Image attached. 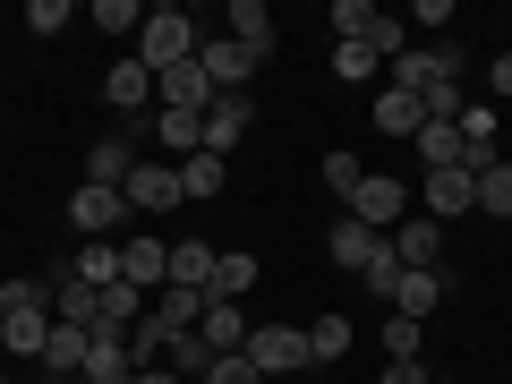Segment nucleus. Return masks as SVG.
<instances>
[{
    "label": "nucleus",
    "mask_w": 512,
    "mask_h": 384,
    "mask_svg": "<svg viewBox=\"0 0 512 384\" xmlns=\"http://www.w3.org/2000/svg\"><path fill=\"white\" fill-rule=\"evenodd\" d=\"M197 43H205V35L188 26V9H146V35L128 43V52L163 77V69H180V60H197Z\"/></svg>",
    "instance_id": "obj_1"
},
{
    "label": "nucleus",
    "mask_w": 512,
    "mask_h": 384,
    "mask_svg": "<svg viewBox=\"0 0 512 384\" xmlns=\"http://www.w3.org/2000/svg\"><path fill=\"white\" fill-rule=\"evenodd\" d=\"M436 86H461V52L453 43H410L402 60H393V94H436Z\"/></svg>",
    "instance_id": "obj_2"
},
{
    "label": "nucleus",
    "mask_w": 512,
    "mask_h": 384,
    "mask_svg": "<svg viewBox=\"0 0 512 384\" xmlns=\"http://www.w3.org/2000/svg\"><path fill=\"white\" fill-rule=\"evenodd\" d=\"M248 359H256V376H265V384L316 367V359H308V325H256V333H248Z\"/></svg>",
    "instance_id": "obj_3"
},
{
    "label": "nucleus",
    "mask_w": 512,
    "mask_h": 384,
    "mask_svg": "<svg viewBox=\"0 0 512 384\" xmlns=\"http://www.w3.org/2000/svg\"><path fill=\"white\" fill-rule=\"evenodd\" d=\"M69 231H86V239H128V197H120V188L77 180V197H69Z\"/></svg>",
    "instance_id": "obj_4"
},
{
    "label": "nucleus",
    "mask_w": 512,
    "mask_h": 384,
    "mask_svg": "<svg viewBox=\"0 0 512 384\" xmlns=\"http://www.w3.org/2000/svg\"><path fill=\"white\" fill-rule=\"evenodd\" d=\"M384 248H393L402 274H427V265H444V222L436 214H402L393 231H384Z\"/></svg>",
    "instance_id": "obj_5"
},
{
    "label": "nucleus",
    "mask_w": 512,
    "mask_h": 384,
    "mask_svg": "<svg viewBox=\"0 0 512 384\" xmlns=\"http://www.w3.org/2000/svg\"><path fill=\"white\" fill-rule=\"evenodd\" d=\"M342 214H359V222H367V231H393V222H402V214H410V188H402V180H393V171H367V180H359V197H350V205H342Z\"/></svg>",
    "instance_id": "obj_6"
},
{
    "label": "nucleus",
    "mask_w": 512,
    "mask_h": 384,
    "mask_svg": "<svg viewBox=\"0 0 512 384\" xmlns=\"http://www.w3.org/2000/svg\"><path fill=\"white\" fill-rule=\"evenodd\" d=\"M120 282H137V291H163V282H171V248H163V239H154V231H128L120 239Z\"/></svg>",
    "instance_id": "obj_7"
},
{
    "label": "nucleus",
    "mask_w": 512,
    "mask_h": 384,
    "mask_svg": "<svg viewBox=\"0 0 512 384\" xmlns=\"http://www.w3.org/2000/svg\"><path fill=\"white\" fill-rule=\"evenodd\" d=\"M427 214H436V222L478 214V171H470V163H444V171H427Z\"/></svg>",
    "instance_id": "obj_8"
},
{
    "label": "nucleus",
    "mask_w": 512,
    "mask_h": 384,
    "mask_svg": "<svg viewBox=\"0 0 512 384\" xmlns=\"http://www.w3.org/2000/svg\"><path fill=\"white\" fill-rule=\"evenodd\" d=\"M197 69H205V86H214V94H248V77H256V60L239 52L231 35H205V43H197Z\"/></svg>",
    "instance_id": "obj_9"
},
{
    "label": "nucleus",
    "mask_w": 512,
    "mask_h": 384,
    "mask_svg": "<svg viewBox=\"0 0 512 384\" xmlns=\"http://www.w3.org/2000/svg\"><path fill=\"white\" fill-rule=\"evenodd\" d=\"M120 197H128V214H171L180 205V163H137Z\"/></svg>",
    "instance_id": "obj_10"
},
{
    "label": "nucleus",
    "mask_w": 512,
    "mask_h": 384,
    "mask_svg": "<svg viewBox=\"0 0 512 384\" xmlns=\"http://www.w3.org/2000/svg\"><path fill=\"white\" fill-rule=\"evenodd\" d=\"M248 128H256V103H248V94H214V111H205V154H222V163H231Z\"/></svg>",
    "instance_id": "obj_11"
},
{
    "label": "nucleus",
    "mask_w": 512,
    "mask_h": 384,
    "mask_svg": "<svg viewBox=\"0 0 512 384\" xmlns=\"http://www.w3.org/2000/svg\"><path fill=\"white\" fill-rule=\"evenodd\" d=\"M43 342H52V291L26 299V308L0 325V350H9V359H43Z\"/></svg>",
    "instance_id": "obj_12"
},
{
    "label": "nucleus",
    "mask_w": 512,
    "mask_h": 384,
    "mask_svg": "<svg viewBox=\"0 0 512 384\" xmlns=\"http://www.w3.org/2000/svg\"><path fill=\"white\" fill-rule=\"evenodd\" d=\"M128 171H137V128L94 137V146H86V180H94V188H128Z\"/></svg>",
    "instance_id": "obj_13"
},
{
    "label": "nucleus",
    "mask_w": 512,
    "mask_h": 384,
    "mask_svg": "<svg viewBox=\"0 0 512 384\" xmlns=\"http://www.w3.org/2000/svg\"><path fill=\"white\" fill-rule=\"evenodd\" d=\"M222 35H231L248 60H265L274 52V9H265V0H231V9H222Z\"/></svg>",
    "instance_id": "obj_14"
},
{
    "label": "nucleus",
    "mask_w": 512,
    "mask_h": 384,
    "mask_svg": "<svg viewBox=\"0 0 512 384\" xmlns=\"http://www.w3.org/2000/svg\"><path fill=\"white\" fill-rule=\"evenodd\" d=\"M154 103H163V111H197V120H205V111H214V86H205L197 60H180V69L154 77Z\"/></svg>",
    "instance_id": "obj_15"
},
{
    "label": "nucleus",
    "mask_w": 512,
    "mask_h": 384,
    "mask_svg": "<svg viewBox=\"0 0 512 384\" xmlns=\"http://www.w3.org/2000/svg\"><path fill=\"white\" fill-rule=\"evenodd\" d=\"M103 103L111 111H146L154 103V69L137 52H120V60H111V77H103Z\"/></svg>",
    "instance_id": "obj_16"
},
{
    "label": "nucleus",
    "mask_w": 512,
    "mask_h": 384,
    "mask_svg": "<svg viewBox=\"0 0 512 384\" xmlns=\"http://www.w3.org/2000/svg\"><path fill=\"white\" fill-rule=\"evenodd\" d=\"M197 342L214 350V359L248 350V316H239V299H205V316H197Z\"/></svg>",
    "instance_id": "obj_17"
},
{
    "label": "nucleus",
    "mask_w": 512,
    "mask_h": 384,
    "mask_svg": "<svg viewBox=\"0 0 512 384\" xmlns=\"http://www.w3.org/2000/svg\"><path fill=\"white\" fill-rule=\"evenodd\" d=\"M384 308H393V316H410V325H427V316L444 308V265H427V274H402Z\"/></svg>",
    "instance_id": "obj_18"
},
{
    "label": "nucleus",
    "mask_w": 512,
    "mask_h": 384,
    "mask_svg": "<svg viewBox=\"0 0 512 384\" xmlns=\"http://www.w3.org/2000/svg\"><path fill=\"white\" fill-rule=\"evenodd\" d=\"M376 248H384V231H367L359 214H342V222L325 231V256L342 265V274H367V256H376Z\"/></svg>",
    "instance_id": "obj_19"
},
{
    "label": "nucleus",
    "mask_w": 512,
    "mask_h": 384,
    "mask_svg": "<svg viewBox=\"0 0 512 384\" xmlns=\"http://www.w3.org/2000/svg\"><path fill=\"white\" fill-rule=\"evenodd\" d=\"M146 308H154V299L137 291V282H111V291H103V308H94V333H120V342H128V333L146 325Z\"/></svg>",
    "instance_id": "obj_20"
},
{
    "label": "nucleus",
    "mask_w": 512,
    "mask_h": 384,
    "mask_svg": "<svg viewBox=\"0 0 512 384\" xmlns=\"http://www.w3.org/2000/svg\"><path fill=\"white\" fill-rule=\"evenodd\" d=\"M43 291H52V316H60V325H86V333H94V308H103V291H94V282H77L69 265H60Z\"/></svg>",
    "instance_id": "obj_21"
},
{
    "label": "nucleus",
    "mask_w": 512,
    "mask_h": 384,
    "mask_svg": "<svg viewBox=\"0 0 512 384\" xmlns=\"http://www.w3.org/2000/svg\"><path fill=\"white\" fill-rule=\"evenodd\" d=\"M86 350H94V333H86V325H60V316H52V342H43V367H52L60 384H69V376H86Z\"/></svg>",
    "instance_id": "obj_22"
},
{
    "label": "nucleus",
    "mask_w": 512,
    "mask_h": 384,
    "mask_svg": "<svg viewBox=\"0 0 512 384\" xmlns=\"http://www.w3.org/2000/svg\"><path fill=\"white\" fill-rule=\"evenodd\" d=\"M367 120H376L384 137H419V128H427V103H419V94H393V86H384L376 103H367Z\"/></svg>",
    "instance_id": "obj_23"
},
{
    "label": "nucleus",
    "mask_w": 512,
    "mask_h": 384,
    "mask_svg": "<svg viewBox=\"0 0 512 384\" xmlns=\"http://www.w3.org/2000/svg\"><path fill=\"white\" fill-rule=\"evenodd\" d=\"M222 188H231V163H222V154H188L180 163V197L188 205H214Z\"/></svg>",
    "instance_id": "obj_24"
},
{
    "label": "nucleus",
    "mask_w": 512,
    "mask_h": 384,
    "mask_svg": "<svg viewBox=\"0 0 512 384\" xmlns=\"http://www.w3.org/2000/svg\"><path fill=\"white\" fill-rule=\"evenodd\" d=\"M410 146H419V163L427 171H444V163H470V154H461V120H427L419 137H410ZM478 171V163H470Z\"/></svg>",
    "instance_id": "obj_25"
},
{
    "label": "nucleus",
    "mask_w": 512,
    "mask_h": 384,
    "mask_svg": "<svg viewBox=\"0 0 512 384\" xmlns=\"http://www.w3.org/2000/svg\"><path fill=\"white\" fill-rule=\"evenodd\" d=\"M214 282V248L205 239H171V291H205Z\"/></svg>",
    "instance_id": "obj_26"
},
{
    "label": "nucleus",
    "mask_w": 512,
    "mask_h": 384,
    "mask_svg": "<svg viewBox=\"0 0 512 384\" xmlns=\"http://www.w3.org/2000/svg\"><path fill=\"white\" fill-rule=\"evenodd\" d=\"M69 274L94 282V291H111V282H120V239H86V248L69 256Z\"/></svg>",
    "instance_id": "obj_27"
},
{
    "label": "nucleus",
    "mask_w": 512,
    "mask_h": 384,
    "mask_svg": "<svg viewBox=\"0 0 512 384\" xmlns=\"http://www.w3.org/2000/svg\"><path fill=\"white\" fill-rule=\"evenodd\" d=\"M86 26H103L111 43H137V35H146V9H137V0H94Z\"/></svg>",
    "instance_id": "obj_28"
},
{
    "label": "nucleus",
    "mask_w": 512,
    "mask_h": 384,
    "mask_svg": "<svg viewBox=\"0 0 512 384\" xmlns=\"http://www.w3.org/2000/svg\"><path fill=\"white\" fill-rule=\"evenodd\" d=\"M154 137H163L180 163H188V154H205V120H197V111H154Z\"/></svg>",
    "instance_id": "obj_29"
},
{
    "label": "nucleus",
    "mask_w": 512,
    "mask_h": 384,
    "mask_svg": "<svg viewBox=\"0 0 512 384\" xmlns=\"http://www.w3.org/2000/svg\"><path fill=\"white\" fill-rule=\"evenodd\" d=\"M350 342H359V325H350V316H316V325H308V359H316V367H333Z\"/></svg>",
    "instance_id": "obj_30"
},
{
    "label": "nucleus",
    "mask_w": 512,
    "mask_h": 384,
    "mask_svg": "<svg viewBox=\"0 0 512 384\" xmlns=\"http://www.w3.org/2000/svg\"><path fill=\"white\" fill-rule=\"evenodd\" d=\"M86 376H94V384H128V376H137V367H128V342H120V333H94Z\"/></svg>",
    "instance_id": "obj_31"
},
{
    "label": "nucleus",
    "mask_w": 512,
    "mask_h": 384,
    "mask_svg": "<svg viewBox=\"0 0 512 384\" xmlns=\"http://www.w3.org/2000/svg\"><path fill=\"white\" fill-rule=\"evenodd\" d=\"M376 18H384L376 0H333V9H325V26H333V43H367V26H376Z\"/></svg>",
    "instance_id": "obj_32"
},
{
    "label": "nucleus",
    "mask_w": 512,
    "mask_h": 384,
    "mask_svg": "<svg viewBox=\"0 0 512 384\" xmlns=\"http://www.w3.org/2000/svg\"><path fill=\"white\" fill-rule=\"evenodd\" d=\"M256 291V256H214V282H205V299H239Z\"/></svg>",
    "instance_id": "obj_33"
},
{
    "label": "nucleus",
    "mask_w": 512,
    "mask_h": 384,
    "mask_svg": "<svg viewBox=\"0 0 512 384\" xmlns=\"http://www.w3.org/2000/svg\"><path fill=\"white\" fill-rule=\"evenodd\" d=\"M384 359H427V325H410V316L384 308Z\"/></svg>",
    "instance_id": "obj_34"
},
{
    "label": "nucleus",
    "mask_w": 512,
    "mask_h": 384,
    "mask_svg": "<svg viewBox=\"0 0 512 384\" xmlns=\"http://www.w3.org/2000/svg\"><path fill=\"white\" fill-rule=\"evenodd\" d=\"M478 214H512V163H478Z\"/></svg>",
    "instance_id": "obj_35"
},
{
    "label": "nucleus",
    "mask_w": 512,
    "mask_h": 384,
    "mask_svg": "<svg viewBox=\"0 0 512 384\" xmlns=\"http://www.w3.org/2000/svg\"><path fill=\"white\" fill-rule=\"evenodd\" d=\"M384 60H376V43H333V77H350V86H367Z\"/></svg>",
    "instance_id": "obj_36"
},
{
    "label": "nucleus",
    "mask_w": 512,
    "mask_h": 384,
    "mask_svg": "<svg viewBox=\"0 0 512 384\" xmlns=\"http://www.w3.org/2000/svg\"><path fill=\"white\" fill-rule=\"evenodd\" d=\"M359 180H367V163H359V154H342V146H333V154H325V188H333V197L350 205V197H359Z\"/></svg>",
    "instance_id": "obj_37"
},
{
    "label": "nucleus",
    "mask_w": 512,
    "mask_h": 384,
    "mask_svg": "<svg viewBox=\"0 0 512 384\" xmlns=\"http://www.w3.org/2000/svg\"><path fill=\"white\" fill-rule=\"evenodd\" d=\"M367 43H376V60H402V52H410V18H393V9H384V18L367 26Z\"/></svg>",
    "instance_id": "obj_38"
},
{
    "label": "nucleus",
    "mask_w": 512,
    "mask_h": 384,
    "mask_svg": "<svg viewBox=\"0 0 512 384\" xmlns=\"http://www.w3.org/2000/svg\"><path fill=\"white\" fill-rule=\"evenodd\" d=\"M26 26H35V35H69L77 9H69V0H26Z\"/></svg>",
    "instance_id": "obj_39"
},
{
    "label": "nucleus",
    "mask_w": 512,
    "mask_h": 384,
    "mask_svg": "<svg viewBox=\"0 0 512 384\" xmlns=\"http://www.w3.org/2000/svg\"><path fill=\"white\" fill-rule=\"evenodd\" d=\"M205 384H265V376H256V359H248V350H231V359H214V367H205Z\"/></svg>",
    "instance_id": "obj_40"
},
{
    "label": "nucleus",
    "mask_w": 512,
    "mask_h": 384,
    "mask_svg": "<svg viewBox=\"0 0 512 384\" xmlns=\"http://www.w3.org/2000/svg\"><path fill=\"white\" fill-rule=\"evenodd\" d=\"M367 291H376V299H393V282H402V265H393V248H376V256H367Z\"/></svg>",
    "instance_id": "obj_41"
},
{
    "label": "nucleus",
    "mask_w": 512,
    "mask_h": 384,
    "mask_svg": "<svg viewBox=\"0 0 512 384\" xmlns=\"http://www.w3.org/2000/svg\"><path fill=\"white\" fill-rule=\"evenodd\" d=\"M376 384H436V376H427V359H384Z\"/></svg>",
    "instance_id": "obj_42"
},
{
    "label": "nucleus",
    "mask_w": 512,
    "mask_h": 384,
    "mask_svg": "<svg viewBox=\"0 0 512 384\" xmlns=\"http://www.w3.org/2000/svg\"><path fill=\"white\" fill-rule=\"evenodd\" d=\"M26 299H43V282H0V325L26 308Z\"/></svg>",
    "instance_id": "obj_43"
},
{
    "label": "nucleus",
    "mask_w": 512,
    "mask_h": 384,
    "mask_svg": "<svg viewBox=\"0 0 512 384\" xmlns=\"http://www.w3.org/2000/svg\"><path fill=\"white\" fill-rule=\"evenodd\" d=\"M487 86H495V94H512V52H495V60H487Z\"/></svg>",
    "instance_id": "obj_44"
},
{
    "label": "nucleus",
    "mask_w": 512,
    "mask_h": 384,
    "mask_svg": "<svg viewBox=\"0 0 512 384\" xmlns=\"http://www.w3.org/2000/svg\"><path fill=\"white\" fill-rule=\"evenodd\" d=\"M128 384H180V376H171V367H137Z\"/></svg>",
    "instance_id": "obj_45"
},
{
    "label": "nucleus",
    "mask_w": 512,
    "mask_h": 384,
    "mask_svg": "<svg viewBox=\"0 0 512 384\" xmlns=\"http://www.w3.org/2000/svg\"><path fill=\"white\" fill-rule=\"evenodd\" d=\"M69 384H94V376H69Z\"/></svg>",
    "instance_id": "obj_46"
},
{
    "label": "nucleus",
    "mask_w": 512,
    "mask_h": 384,
    "mask_svg": "<svg viewBox=\"0 0 512 384\" xmlns=\"http://www.w3.org/2000/svg\"><path fill=\"white\" fill-rule=\"evenodd\" d=\"M0 384H18V376H0Z\"/></svg>",
    "instance_id": "obj_47"
},
{
    "label": "nucleus",
    "mask_w": 512,
    "mask_h": 384,
    "mask_svg": "<svg viewBox=\"0 0 512 384\" xmlns=\"http://www.w3.org/2000/svg\"><path fill=\"white\" fill-rule=\"evenodd\" d=\"M436 384H453V376H436Z\"/></svg>",
    "instance_id": "obj_48"
}]
</instances>
